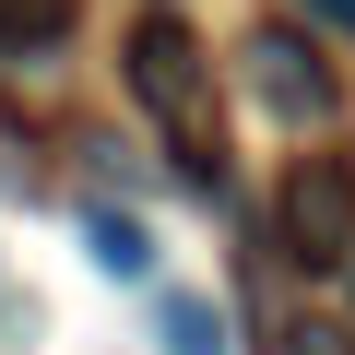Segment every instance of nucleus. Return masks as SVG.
<instances>
[{
    "mask_svg": "<svg viewBox=\"0 0 355 355\" xmlns=\"http://www.w3.org/2000/svg\"><path fill=\"white\" fill-rule=\"evenodd\" d=\"M130 95L178 142L190 178H225V95H214V60H202V36L178 24V12H142L130 24Z\"/></svg>",
    "mask_w": 355,
    "mask_h": 355,
    "instance_id": "nucleus-1",
    "label": "nucleus"
},
{
    "mask_svg": "<svg viewBox=\"0 0 355 355\" xmlns=\"http://www.w3.org/2000/svg\"><path fill=\"white\" fill-rule=\"evenodd\" d=\"M272 237H284V261H308V272H343V261H355V154H296V166H284Z\"/></svg>",
    "mask_w": 355,
    "mask_h": 355,
    "instance_id": "nucleus-2",
    "label": "nucleus"
},
{
    "mask_svg": "<svg viewBox=\"0 0 355 355\" xmlns=\"http://www.w3.org/2000/svg\"><path fill=\"white\" fill-rule=\"evenodd\" d=\"M249 95H261V107H272L284 130H320V119L343 107L331 60H320V48L296 36V24H261V36H249Z\"/></svg>",
    "mask_w": 355,
    "mask_h": 355,
    "instance_id": "nucleus-3",
    "label": "nucleus"
},
{
    "mask_svg": "<svg viewBox=\"0 0 355 355\" xmlns=\"http://www.w3.org/2000/svg\"><path fill=\"white\" fill-rule=\"evenodd\" d=\"M154 355H225V308L190 296V284H166L154 296Z\"/></svg>",
    "mask_w": 355,
    "mask_h": 355,
    "instance_id": "nucleus-4",
    "label": "nucleus"
},
{
    "mask_svg": "<svg viewBox=\"0 0 355 355\" xmlns=\"http://www.w3.org/2000/svg\"><path fill=\"white\" fill-rule=\"evenodd\" d=\"M83 249H95V272H119V284H154V237H142V214H83Z\"/></svg>",
    "mask_w": 355,
    "mask_h": 355,
    "instance_id": "nucleus-5",
    "label": "nucleus"
},
{
    "mask_svg": "<svg viewBox=\"0 0 355 355\" xmlns=\"http://www.w3.org/2000/svg\"><path fill=\"white\" fill-rule=\"evenodd\" d=\"M71 36V0H0V60H48Z\"/></svg>",
    "mask_w": 355,
    "mask_h": 355,
    "instance_id": "nucleus-6",
    "label": "nucleus"
},
{
    "mask_svg": "<svg viewBox=\"0 0 355 355\" xmlns=\"http://www.w3.org/2000/svg\"><path fill=\"white\" fill-rule=\"evenodd\" d=\"M308 24H331V36H355V0H308Z\"/></svg>",
    "mask_w": 355,
    "mask_h": 355,
    "instance_id": "nucleus-7",
    "label": "nucleus"
}]
</instances>
